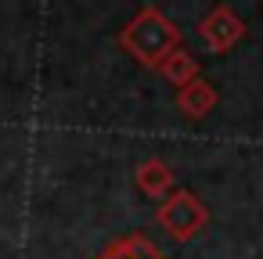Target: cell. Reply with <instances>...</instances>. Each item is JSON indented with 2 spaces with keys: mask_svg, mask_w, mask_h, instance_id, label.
Segmentation results:
<instances>
[{
  "mask_svg": "<svg viewBox=\"0 0 263 259\" xmlns=\"http://www.w3.org/2000/svg\"><path fill=\"white\" fill-rule=\"evenodd\" d=\"M116 44L141 65V69H159L173 51L184 47V33L177 29L173 18H166L159 8H141L116 36Z\"/></svg>",
  "mask_w": 263,
  "mask_h": 259,
  "instance_id": "1",
  "label": "cell"
},
{
  "mask_svg": "<svg viewBox=\"0 0 263 259\" xmlns=\"http://www.w3.org/2000/svg\"><path fill=\"white\" fill-rule=\"evenodd\" d=\"M155 223L170 234V241L187 245V241H195V237L209 227V205H205L195 191H187V187H173V191L159 202V209H155Z\"/></svg>",
  "mask_w": 263,
  "mask_h": 259,
  "instance_id": "2",
  "label": "cell"
},
{
  "mask_svg": "<svg viewBox=\"0 0 263 259\" xmlns=\"http://www.w3.org/2000/svg\"><path fill=\"white\" fill-rule=\"evenodd\" d=\"M245 36H249L245 18H241L234 8H227V4L209 8V11L202 15V22H198V40H202L205 51H213V54H227V51H234Z\"/></svg>",
  "mask_w": 263,
  "mask_h": 259,
  "instance_id": "3",
  "label": "cell"
},
{
  "mask_svg": "<svg viewBox=\"0 0 263 259\" xmlns=\"http://www.w3.org/2000/svg\"><path fill=\"white\" fill-rule=\"evenodd\" d=\"M134 184H137V191H141L144 198H152V202H162V198L173 191L177 176H173V166H170L166 158L152 155V158H144V162L134 169Z\"/></svg>",
  "mask_w": 263,
  "mask_h": 259,
  "instance_id": "4",
  "label": "cell"
},
{
  "mask_svg": "<svg viewBox=\"0 0 263 259\" xmlns=\"http://www.w3.org/2000/svg\"><path fill=\"white\" fill-rule=\"evenodd\" d=\"M216 105H220V94H216V87H213L205 76H198V79H191L187 87L177 90V108H180V115L191 119V123L205 119Z\"/></svg>",
  "mask_w": 263,
  "mask_h": 259,
  "instance_id": "5",
  "label": "cell"
},
{
  "mask_svg": "<svg viewBox=\"0 0 263 259\" xmlns=\"http://www.w3.org/2000/svg\"><path fill=\"white\" fill-rule=\"evenodd\" d=\"M98 259H170V255H166L148 234L134 230V234H123V237L108 241V245L98 252Z\"/></svg>",
  "mask_w": 263,
  "mask_h": 259,
  "instance_id": "6",
  "label": "cell"
},
{
  "mask_svg": "<svg viewBox=\"0 0 263 259\" xmlns=\"http://www.w3.org/2000/svg\"><path fill=\"white\" fill-rule=\"evenodd\" d=\"M155 72H159L170 87H177V90H180V87H187L191 79H198V76H202V72H198V58H195L187 47L173 51V54H170V58L155 69Z\"/></svg>",
  "mask_w": 263,
  "mask_h": 259,
  "instance_id": "7",
  "label": "cell"
}]
</instances>
